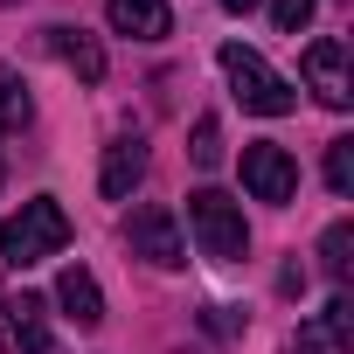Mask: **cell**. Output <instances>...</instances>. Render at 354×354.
<instances>
[{
    "label": "cell",
    "mask_w": 354,
    "mask_h": 354,
    "mask_svg": "<svg viewBox=\"0 0 354 354\" xmlns=\"http://www.w3.org/2000/svg\"><path fill=\"white\" fill-rule=\"evenodd\" d=\"M56 250H70V216H63L56 195H35V202H21V216L0 223V257L15 271H28V264H42Z\"/></svg>",
    "instance_id": "1"
},
{
    "label": "cell",
    "mask_w": 354,
    "mask_h": 354,
    "mask_svg": "<svg viewBox=\"0 0 354 354\" xmlns=\"http://www.w3.org/2000/svg\"><path fill=\"white\" fill-rule=\"evenodd\" d=\"M223 77H230L236 104L257 111V118H285V111L299 104V91H292V84H285L257 49H243V42H223Z\"/></svg>",
    "instance_id": "2"
},
{
    "label": "cell",
    "mask_w": 354,
    "mask_h": 354,
    "mask_svg": "<svg viewBox=\"0 0 354 354\" xmlns=\"http://www.w3.org/2000/svg\"><path fill=\"white\" fill-rule=\"evenodd\" d=\"M188 230H195L202 257H216V264H243V250H250V223H243V209H236L230 195H216V188L188 195Z\"/></svg>",
    "instance_id": "3"
},
{
    "label": "cell",
    "mask_w": 354,
    "mask_h": 354,
    "mask_svg": "<svg viewBox=\"0 0 354 354\" xmlns=\"http://www.w3.org/2000/svg\"><path fill=\"white\" fill-rule=\"evenodd\" d=\"M125 250L146 257L153 271H181V264H188L181 223H174V209H160V202H139V209H132V223H125Z\"/></svg>",
    "instance_id": "4"
},
{
    "label": "cell",
    "mask_w": 354,
    "mask_h": 354,
    "mask_svg": "<svg viewBox=\"0 0 354 354\" xmlns=\"http://www.w3.org/2000/svg\"><path fill=\"white\" fill-rule=\"evenodd\" d=\"M243 188H250L257 202H271V209H285V202L299 195V160H292L285 146H271V139H257V146H243Z\"/></svg>",
    "instance_id": "5"
},
{
    "label": "cell",
    "mask_w": 354,
    "mask_h": 354,
    "mask_svg": "<svg viewBox=\"0 0 354 354\" xmlns=\"http://www.w3.org/2000/svg\"><path fill=\"white\" fill-rule=\"evenodd\" d=\"M0 347L8 354H49V306L35 292H8L0 299Z\"/></svg>",
    "instance_id": "6"
},
{
    "label": "cell",
    "mask_w": 354,
    "mask_h": 354,
    "mask_svg": "<svg viewBox=\"0 0 354 354\" xmlns=\"http://www.w3.org/2000/svg\"><path fill=\"white\" fill-rule=\"evenodd\" d=\"M306 91L326 104V111H347L354 104V77H347V42H313L306 49Z\"/></svg>",
    "instance_id": "7"
},
{
    "label": "cell",
    "mask_w": 354,
    "mask_h": 354,
    "mask_svg": "<svg viewBox=\"0 0 354 354\" xmlns=\"http://www.w3.org/2000/svg\"><path fill=\"white\" fill-rule=\"evenodd\" d=\"M139 181H146V139H139V132H125V139H111V146H104L97 188H104L111 202H125V195H132Z\"/></svg>",
    "instance_id": "8"
},
{
    "label": "cell",
    "mask_w": 354,
    "mask_h": 354,
    "mask_svg": "<svg viewBox=\"0 0 354 354\" xmlns=\"http://www.w3.org/2000/svg\"><path fill=\"white\" fill-rule=\"evenodd\" d=\"M104 15H111V28L132 35V42H160V35L174 28L167 0H104Z\"/></svg>",
    "instance_id": "9"
},
{
    "label": "cell",
    "mask_w": 354,
    "mask_h": 354,
    "mask_svg": "<svg viewBox=\"0 0 354 354\" xmlns=\"http://www.w3.org/2000/svg\"><path fill=\"white\" fill-rule=\"evenodd\" d=\"M56 306H63L77 326H97V319H104V292H97V278H91L84 264H70V271L56 278Z\"/></svg>",
    "instance_id": "10"
},
{
    "label": "cell",
    "mask_w": 354,
    "mask_h": 354,
    "mask_svg": "<svg viewBox=\"0 0 354 354\" xmlns=\"http://www.w3.org/2000/svg\"><path fill=\"white\" fill-rule=\"evenodd\" d=\"M49 49H56V56H63L84 84H97V77H104V49H97L84 28H49Z\"/></svg>",
    "instance_id": "11"
},
{
    "label": "cell",
    "mask_w": 354,
    "mask_h": 354,
    "mask_svg": "<svg viewBox=\"0 0 354 354\" xmlns=\"http://www.w3.org/2000/svg\"><path fill=\"white\" fill-rule=\"evenodd\" d=\"M35 118V104H28V84L0 63V132H15V125H28Z\"/></svg>",
    "instance_id": "12"
},
{
    "label": "cell",
    "mask_w": 354,
    "mask_h": 354,
    "mask_svg": "<svg viewBox=\"0 0 354 354\" xmlns=\"http://www.w3.org/2000/svg\"><path fill=\"white\" fill-rule=\"evenodd\" d=\"M347 250H354V223H333V230L319 236V264H326V278H333V285H340V278H347V264H354Z\"/></svg>",
    "instance_id": "13"
},
{
    "label": "cell",
    "mask_w": 354,
    "mask_h": 354,
    "mask_svg": "<svg viewBox=\"0 0 354 354\" xmlns=\"http://www.w3.org/2000/svg\"><path fill=\"white\" fill-rule=\"evenodd\" d=\"M326 188L333 195H354V139H333L326 146Z\"/></svg>",
    "instance_id": "14"
},
{
    "label": "cell",
    "mask_w": 354,
    "mask_h": 354,
    "mask_svg": "<svg viewBox=\"0 0 354 354\" xmlns=\"http://www.w3.org/2000/svg\"><path fill=\"white\" fill-rule=\"evenodd\" d=\"M188 153H195V167H223V125L216 118H195V146Z\"/></svg>",
    "instance_id": "15"
},
{
    "label": "cell",
    "mask_w": 354,
    "mask_h": 354,
    "mask_svg": "<svg viewBox=\"0 0 354 354\" xmlns=\"http://www.w3.org/2000/svg\"><path fill=\"white\" fill-rule=\"evenodd\" d=\"M313 8H319V0H271V21H278V35H306Z\"/></svg>",
    "instance_id": "16"
},
{
    "label": "cell",
    "mask_w": 354,
    "mask_h": 354,
    "mask_svg": "<svg viewBox=\"0 0 354 354\" xmlns=\"http://www.w3.org/2000/svg\"><path fill=\"white\" fill-rule=\"evenodd\" d=\"M285 354H319V333H299V340H292Z\"/></svg>",
    "instance_id": "17"
},
{
    "label": "cell",
    "mask_w": 354,
    "mask_h": 354,
    "mask_svg": "<svg viewBox=\"0 0 354 354\" xmlns=\"http://www.w3.org/2000/svg\"><path fill=\"white\" fill-rule=\"evenodd\" d=\"M223 8H230V15H250V8H257V0H223Z\"/></svg>",
    "instance_id": "18"
},
{
    "label": "cell",
    "mask_w": 354,
    "mask_h": 354,
    "mask_svg": "<svg viewBox=\"0 0 354 354\" xmlns=\"http://www.w3.org/2000/svg\"><path fill=\"white\" fill-rule=\"evenodd\" d=\"M0 8H8V0H0Z\"/></svg>",
    "instance_id": "19"
}]
</instances>
